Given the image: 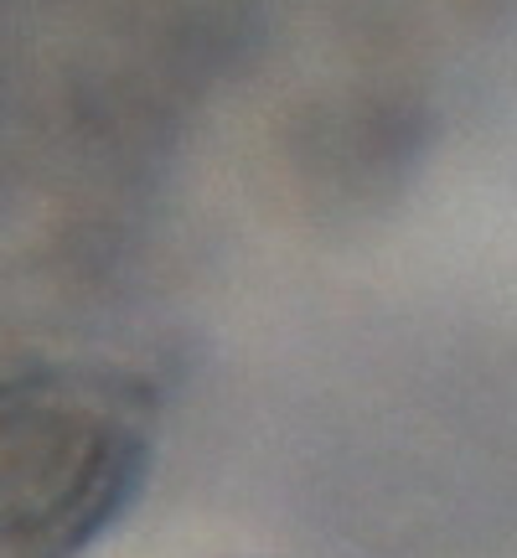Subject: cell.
Returning a JSON list of instances; mask_svg holds the SVG:
<instances>
[{"label": "cell", "instance_id": "1", "mask_svg": "<svg viewBox=\"0 0 517 558\" xmlns=\"http://www.w3.org/2000/svg\"><path fill=\"white\" fill-rule=\"evenodd\" d=\"M140 403L104 378L0 383V558H73L135 497Z\"/></svg>", "mask_w": 517, "mask_h": 558}]
</instances>
